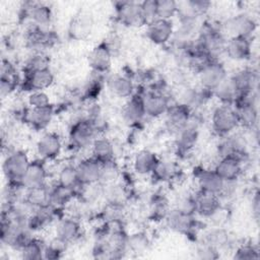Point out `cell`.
<instances>
[{"label":"cell","mask_w":260,"mask_h":260,"mask_svg":"<svg viewBox=\"0 0 260 260\" xmlns=\"http://www.w3.org/2000/svg\"><path fill=\"white\" fill-rule=\"evenodd\" d=\"M30 161L31 159L25 150H9L2 162V171L7 183L22 185L23 178L28 170Z\"/></svg>","instance_id":"1"},{"label":"cell","mask_w":260,"mask_h":260,"mask_svg":"<svg viewBox=\"0 0 260 260\" xmlns=\"http://www.w3.org/2000/svg\"><path fill=\"white\" fill-rule=\"evenodd\" d=\"M99 134L94 124L84 116H81L72 122L68 132V142L74 150H82L89 148Z\"/></svg>","instance_id":"2"},{"label":"cell","mask_w":260,"mask_h":260,"mask_svg":"<svg viewBox=\"0 0 260 260\" xmlns=\"http://www.w3.org/2000/svg\"><path fill=\"white\" fill-rule=\"evenodd\" d=\"M210 124L213 133L218 137H223L236 131L240 125L235 107L218 104L211 111Z\"/></svg>","instance_id":"3"},{"label":"cell","mask_w":260,"mask_h":260,"mask_svg":"<svg viewBox=\"0 0 260 260\" xmlns=\"http://www.w3.org/2000/svg\"><path fill=\"white\" fill-rule=\"evenodd\" d=\"M198 86L213 91L224 79L228 78V70L223 63L218 60H210L196 73Z\"/></svg>","instance_id":"4"},{"label":"cell","mask_w":260,"mask_h":260,"mask_svg":"<svg viewBox=\"0 0 260 260\" xmlns=\"http://www.w3.org/2000/svg\"><path fill=\"white\" fill-rule=\"evenodd\" d=\"M220 29L226 39L232 37H253L257 29L256 19L248 13H240L229 17L220 24Z\"/></svg>","instance_id":"5"},{"label":"cell","mask_w":260,"mask_h":260,"mask_svg":"<svg viewBox=\"0 0 260 260\" xmlns=\"http://www.w3.org/2000/svg\"><path fill=\"white\" fill-rule=\"evenodd\" d=\"M139 94L141 95L145 117L151 119L164 117L173 103L169 93L158 89H148Z\"/></svg>","instance_id":"6"},{"label":"cell","mask_w":260,"mask_h":260,"mask_svg":"<svg viewBox=\"0 0 260 260\" xmlns=\"http://www.w3.org/2000/svg\"><path fill=\"white\" fill-rule=\"evenodd\" d=\"M63 150L62 137L54 131H44L36 142L38 158L50 161L58 158Z\"/></svg>","instance_id":"7"},{"label":"cell","mask_w":260,"mask_h":260,"mask_svg":"<svg viewBox=\"0 0 260 260\" xmlns=\"http://www.w3.org/2000/svg\"><path fill=\"white\" fill-rule=\"evenodd\" d=\"M219 138L220 140L216 146L218 157L236 155L246 160V157L248 156V141L244 134L236 130L233 133Z\"/></svg>","instance_id":"8"},{"label":"cell","mask_w":260,"mask_h":260,"mask_svg":"<svg viewBox=\"0 0 260 260\" xmlns=\"http://www.w3.org/2000/svg\"><path fill=\"white\" fill-rule=\"evenodd\" d=\"M114 55L109 48L108 44L105 42L100 43L94 46L87 54V64L93 73L106 74L110 71L112 67Z\"/></svg>","instance_id":"9"},{"label":"cell","mask_w":260,"mask_h":260,"mask_svg":"<svg viewBox=\"0 0 260 260\" xmlns=\"http://www.w3.org/2000/svg\"><path fill=\"white\" fill-rule=\"evenodd\" d=\"M145 37L152 44L164 46L172 41L175 32L173 20L156 18L145 25Z\"/></svg>","instance_id":"10"},{"label":"cell","mask_w":260,"mask_h":260,"mask_svg":"<svg viewBox=\"0 0 260 260\" xmlns=\"http://www.w3.org/2000/svg\"><path fill=\"white\" fill-rule=\"evenodd\" d=\"M82 226L80 219L71 214L60 216L54 225V237L61 241L72 244L81 236Z\"/></svg>","instance_id":"11"},{"label":"cell","mask_w":260,"mask_h":260,"mask_svg":"<svg viewBox=\"0 0 260 260\" xmlns=\"http://www.w3.org/2000/svg\"><path fill=\"white\" fill-rule=\"evenodd\" d=\"M245 160L236 155H224L218 157L214 167V172L224 181H238L243 174Z\"/></svg>","instance_id":"12"},{"label":"cell","mask_w":260,"mask_h":260,"mask_svg":"<svg viewBox=\"0 0 260 260\" xmlns=\"http://www.w3.org/2000/svg\"><path fill=\"white\" fill-rule=\"evenodd\" d=\"M115 8L117 18L123 25L128 27L145 26L141 15L139 2L119 1L115 3Z\"/></svg>","instance_id":"13"},{"label":"cell","mask_w":260,"mask_h":260,"mask_svg":"<svg viewBox=\"0 0 260 260\" xmlns=\"http://www.w3.org/2000/svg\"><path fill=\"white\" fill-rule=\"evenodd\" d=\"M55 76L51 68H44L29 72H23L21 86L27 91L47 90L54 83Z\"/></svg>","instance_id":"14"},{"label":"cell","mask_w":260,"mask_h":260,"mask_svg":"<svg viewBox=\"0 0 260 260\" xmlns=\"http://www.w3.org/2000/svg\"><path fill=\"white\" fill-rule=\"evenodd\" d=\"M108 90L116 98L128 100L135 93V84L132 77L125 73H114L106 78Z\"/></svg>","instance_id":"15"},{"label":"cell","mask_w":260,"mask_h":260,"mask_svg":"<svg viewBox=\"0 0 260 260\" xmlns=\"http://www.w3.org/2000/svg\"><path fill=\"white\" fill-rule=\"evenodd\" d=\"M192 113L193 111L188 107L173 102L164 116L167 128L176 134L190 122Z\"/></svg>","instance_id":"16"},{"label":"cell","mask_w":260,"mask_h":260,"mask_svg":"<svg viewBox=\"0 0 260 260\" xmlns=\"http://www.w3.org/2000/svg\"><path fill=\"white\" fill-rule=\"evenodd\" d=\"M175 135V147L177 152L179 154H188L197 145L199 139L198 125L192 121L191 117L190 122L184 128L179 130Z\"/></svg>","instance_id":"17"},{"label":"cell","mask_w":260,"mask_h":260,"mask_svg":"<svg viewBox=\"0 0 260 260\" xmlns=\"http://www.w3.org/2000/svg\"><path fill=\"white\" fill-rule=\"evenodd\" d=\"M221 207V198L218 195L197 190L195 194V214L210 219Z\"/></svg>","instance_id":"18"},{"label":"cell","mask_w":260,"mask_h":260,"mask_svg":"<svg viewBox=\"0 0 260 260\" xmlns=\"http://www.w3.org/2000/svg\"><path fill=\"white\" fill-rule=\"evenodd\" d=\"M223 54L233 61H245L252 55V39L232 37L226 39Z\"/></svg>","instance_id":"19"},{"label":"cell","mask_w":260,"mask_h":260,"mask_svg":"<svg viewBox=\"0 0 260 260\" xmlns=\"http://www.w3.org/2000/svg\"><path fill=\"white\" fill-rule=\"evenodd\" d=\"M239 92V95L257 90L258 73L250 67L240 68L229 76Z\"/></svg>","instance_id":"20"},{"label":"cell","mask_w":260,"mask_h":260,"mask_svg":"<svg viewBox=\"0 0 260 260\" xmlns=\"http://www.w3.org/2000/svg\"><path fill=\"white\" fill-rule=\"evenodd\" d=\"M195 181L198 191L212 193L220 196L224 181L214 172L213 169H201L195 175Z\"/></svg>","instance_id":"21"},{"label":"cell","mask_w":260,"mask_h":260,"mask_svg":"<svg viewBox=\"0 0 260 260\" xmlns=\"http://www.w3.org/2000/svg\"><path fill=\"white\" fill-rule=\"evenodd\" d=\"M75 168L80 184L85 185L100 182L102 162L92 156L81 158L77 164H75Z\"/></svg>","instance_id":"22"},{"label":"cell","mask_w":260,"mask_h":260,"mask_svg":"<svg viewBox=\"0 0 260 260\" xmlns=\"http://www.w3.org/2000/svg\"><path fill=\"white\" fill-rule=\"evenodd\" d=\"M55 116L53 105L43 108H29L25 114V120L28 125L37 130L44 132L52 123Z\"/></svg>","instance_id":"23"},{"label":"cell","mask_w":260,"mask_h":260,"mask_svg":"<svg viewBox=\"0 0 260 260\" xmlns=\"http://www.w3.org/2000/svg\"><path fill=\"white\" fill-rule=\"evenodd\" d=\"M21 84L18 71L14 64L8 59H2L0 89L2 96L9 95Z\"/></svg>","instance_id":"24"},{"label":"cell","mask_w":260,"mask_h":260,"mask_svg":"<svg viewBox=\"0 0 260 260\" xmlns=\"http://www.w3.org/2000/svg\"><path fill=\"white\" fill-rule=\"evenodd\" d=\"M157 161L158 157L155 152L148 148H142L139 149L132 158V170L138 176H150Z\"/></svg>","instance_id":"25"},{"label":"cell","mask_w":260,"mask_h":260,"mask_svg":"<svg viewBox=\"0 0 260 260\" xmlns=\"http://www.w3.org/2000/svg\"><path fill=\"white\" fill-rule=\"evenodd\" d=\"M48 176L49 173L46 167V161L41 158L31 159L28 170L23 178L22 186L25 189H30L48 184Z\"/></svg>","instance_id":"26"},{"label":"cell","mask_w":260,"mask_h":260,"mask_svg":"<svg viewBox=\"0 0 260 260\" xmlns=\"http://www.w3.org/2000/svg\"><path fill=\"white\" fill-rule=\"evenodd\" d=\"M165 219L168 226L177 233L189 234L195 228L194 215L182 212L174 207L169 209Z\"/></svg>","instance_id":"27"},{"label":"cell","mask_w":260,"mask_h":260,"mask_svg":"<svg viewBox=\"0 0 260 260\" xmlns=\"http://www.w3.org/2000/svg\"><path fill=\"white\" fill-rule=\"evenodd\" d=\"M26 4L25 13L30 19V23L42 28H48L53 17L52 8L43 2H27Z\"/></svg>","instance_id":"28"},{"label":"cell","mask_w":260,"mask_h":260,"mask_svg":"<svg viewBox=\"0 0 260 260\" xmlns=\"http://www.w3.org/2000/svg\"><path fill=\"white\" fill-rule=\"evenodd\" d=\"M90 156L100 162H108L115 159V145L114 142L107 136L99 134L92 141L90 147Z\"/></svg>","instance_id":"29"},{"label":"cell","mask_w":260,"mask_h":260,"mask_svg":"<svg viewBox=\"0 0 260 260\" xmlns=\"http://www.w3.org/2000/svg\"><path fill=\"white\" fill-rule=\"evenodd\" d=\"M106 241L109 247L111 259L121 258L127 253L128 234L122 228L112 229L106 234Z\"/></svg>","instance_id":"30"},{"label":"cell","mask_w":260,"mask_h":260,"mask_svg":"<svg viewBox=\"0 0 260 260\" xmlns=\"http://www.w3.org/2000/svg\"><path fill=\"white\" fill-rule=\"evenodd\" d=\"M122 117L130 125H136L145 118L141 95L138 92L126 101L122 108Z\"/></svg>","instance_id":"31"},{"label":"cell","mask_w":260,"mask_h":260,"mask_svg":"<svg viewBox=\"0 0 260 260\" xmlns=\"http://www.w3.org/2000/svg\"><path fill=\"white\" fill-rule=\"evenodd\" d=\"M76 190L71 187H67L59 183H55L51 186L50 204L57 209L68 207L76 199Z\"/></svg>","instance_id":"32"},{"label":"cell","mask_w":260,"mask_h":260,"mask_svg":"<svg viewBox=\"0 0 260 260\" xmlns=\"http://www.w3.org/2000/svg\"><path fill=\"white\" fill-rule=\"evenodd\" d=\"M92 26L93 21L91 16L86 13H80L71 19L68 26V35L76 41L84 40L90 35Z\"/></svg>","instance_id":"33"},{"label":"cell","mask_w":260,"mask_h":260,"mask_svg":"<svg viewBox=\"0 0 260 260\" xmlns=\"http://www.w3.org/2000/svg\"><path fill=\"white\" fill-rule=\"evenodd\" d=\"M128 199V192L124 185L119 182L104 186L103 201L107 204L124 206Z\"/></svg>","instance_id":"34"},{"label":"cell","mask_w":260,"mask_h":260,"mask_svg":"<svg viewBox=\"0 0 260 260\" xmlns=\"http://www.w3.org/2000/svg\"><path fill=\"white\" fill-rule=\"evenodd\" d=\"M202 243H205L220 252L221 249L230 246L231 240L228 231L221 226H213L204 233Z\"/></svg>","instance_id":"35"},{"label":"cell","mask_w":260,"mask_h":260,"mask_svg":"<svg viewBox=\"0 0 260 260\" xmlns=\"http://www.w3.org/2000/svg\"><path fill=\"white\" fill-rule=\"evenodd\" d=\"M50 192H51V186L49 184H45V185L34 187L30 189H25L23 198L36 208L45 207V206L51 205Z\"/></svg>","instance_id":"36"},{"label":"cell","mask_w":260,"mask_h":260,"mask_svg":"<svg viewBox=\"0 0 260 260\" xmlns=\"http://www.w3.org/2000/svg\"><path fill=\"white\" fill-rule=\"evenodd\" d=\"M213 98L217 100V102L221 105H231L234 106L236 101L239 98V92L233 84L232 80L228 76L213 91Z\"/></svg>","instance_id":"37"},{"label":"cell","mask_w":260,"mask_h":260,"mask_svg":"<svg viewBox=\"0 0 260 260\" xmlns=\"http://www.w3.org/2000/svg\"><path fill=\"white\" fill-rule=\"evenodd\" d=\"M150 248V239L145 232L137 231L128 235L127 241V251L136 254L142 255L145 254Z\"/></svg>","instance_id":"38"},{"label":"cell","mask_w":260,"mask_h":260,"mask_svg":"<svg viewBox=\"0 0 260 260\" xmlns=\"http://www.w3.org/2000/svg\"><path fill=\"white\" fill-rule=\"evenodd\" d=\"M178 173V166L171 159H160L156 162L154 170L151 173V177L157 182H168L175 178Z\"/></svg>","instance_id":"39"},{"label":"cell","mask_w":260,"mask_h":260,"mask_svg":"<svg viewBox=\"0 0 260 260\" xmlns=\"http://www.w3.org/2000/svg\"><path fill=\"white\" fill-rule=\"evenodd\" d=\"M45 242L41 239L31 237L19 250L21 259L24 260H41L44 259Z\"/></svg>","instance_id":"40"},{"label":"cell","mask_w":260,"mask_h":260,"mask_svg":"<svg viewBox=\"0 0 260 260\" xmlns=\"http://www.w3.org/2000/svg\"><path fill=\"white\" fill-rule=\"evenodd\" d=\"M56 183H59L67 187H71L75 189L77 193V189L81 184L79 183V180H78L75 165L68 162L61 166L58 169L56 174Z\"/></svg>","instance_id":"41"},{"label":"cell","mask_w":260,"mask_h":260,"mask_svg":"<svg viewBox=\"0 0 260 260\" xmlns=\"http://www.w3.org/2000/svg\"><path fill=\"white\" fill-rule=\"evenodd\" d=\"M121 178V170L116 160L102 164L100 183L104 186L119 182Z\"/></svg>","instance_id":"42"},{"label":"cell","mask_w":260,"mask_h":260,"mask_svg":"<svg viewBox=\"0 0 260 260\" xmlns=\"http://www.w3.org/2000/svg\"><path fill=\"white\" fill-rule=\"evenodd\" d=\"M68 244L54 237L48 243H45L44 259H58L66 252Z\"/></svg>","instance_id":"43"},{"label":"cell","mask_w":260,"mask_h":260,"mask_svg":"<svg viewBox=\"0 0 260 260\" xmlns=\"http://www.w3.org/2000/svg\"><path fill=\"white\" fill-rule=\"evenodd\" d=\"M50 59L44 52H32V54L25 61L23 72L44 69L50 67Z\"/></svg>","instance_id":"44"},{"label":"cell","mask_w":260,"mask_h":260,"mask_svg":"<svg viewBox=\"0 0 260 260\" xmlns=\"http://www.w3.org/2000/svg\"><path fill=\"white\" fill-rule=\"evenodd\" d=\"M259 249L257 246L251 243H245L239 245L233 255L234 259L237 260H254L259 259Z\"/></svg>","instance_id":"45"},{"label":"cell","mask_w":260,"mask_h":260,"mask_svg":"<svg viewBox=\"0 0 260 260\" xmlns=\"http://www.w3.org/2000/svg\"><path fill=\"white\" fill-rule=\"evenodd\" d=\"M26 104L29 108H43L52 105L50 95L46 90H35L27 92Z\"/></svg>","instance_id":"46"},{"label":"cell","mask_w":260,"mask_h":260,"mask_svg":"<svg viewBox=\"0 0 260 260\" xmlns=\"http://www.w3.org/2000/svg\"><path fill=\"white\" fill-rule=\"evenodd\" d=\"M178 2L174 0H157V18L170 19L177 15Z\"/></svg>","instance_id":"47"},{"label":"cell","mask_w":260,"mask_h":260,"mask_svg":"<svg viewBox=\"0 0 260 260\" xmlns=\"http://www.w3.org/2000/svg\"><path fill=\"white\" fill-rule=\"evenodd\" d=\"M139 4L145 25L157 18V0H144Z\"/></svg>","instance_id":"48"},{"label":"cell","mask_w":260,"mask_h":260,"mask_svg":"<svg viewBox=\"0 0 260 260\" xmlns=\"http://www.w3.org/2000/svg\"><path fill=\"white\" fill-rule=\"evenodd\" d=\"M174 208L182 212L195 215V194H185L179 196Z\"/></svg>","instance_id":"49"},{"label":"cell","mask_w":260,"mask_h":260,"mask_svg":"<svg viewBox=\"0 0 260 260\" xmlns=\"http://www.w3.org/2000/svg\"><path fill=\"white\" fill-rule=\"evenodd\" d=\"M170 83L174 86V88H179L188 84H191L189 82V75L185 68L177 67L170 72Z\"/></svg>","instance_id":"50"},{"label":"cell","mask_w":260,"mask_h":260,"mask_svg":"<svg viewBox=\"0 0 260 260\" xmlns=\"http://www.w3.org/2000/svg\"><path fill=\"white\" fill-rule=\"evenodd\" d=\"M196 257L199 259L211 260L219 257V251L205 243H200V245L196 249Z\"/></svg>","instance_id":"51"},{"label":"cell","mask_w":260,"mask_h":260,"mask_svg":"<svg viewBox=\"0 0 260 260\" xmlns=\"http://www.w3.org/2000/svg\"><path fill=\"white\" fill-rule=\"evenodd\" d=\"M252 210L256 219L259 217V193L256 192L252 198Z\"/></svg>","instance_id":"52"}]
</instances>
